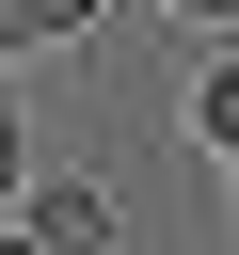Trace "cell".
<instances>
[{"mask_svg":"<svg viewBox=\"0 0 239 255\" xmlns=\"http://www.w3.org/2000/svg\"><path fill=\"white\" fill-rule=\"evenodd\" d=\"M175 16H239V0H175Z\"/></svg>","mask_w":239,"mask_h":255,"instance_id":"277c9868","label":"cell"},{"mask_svg":"<svg viewBox=\"0 0 239 255\" xmlns=\"http://www.w3.org/2000/svg\"><path fill=\"white\" fill-rule=\"evenodd\" d=\"M0 239H16V255H112L127 223H112V191H96V175H32V191L0 207Z\"/></svg>","mask_w":239,"mask_h":255,"instance_id":"6da1fadb","label":"cell"},{"mask_svg":"<svg viewBox=\"0 0 239 255\" xmlns=\"http://www.w3.org/2000/svg\"><path fill=\"white\" fill-rule=\"evenodd\" d=\"M191 143H223V159H239V48H223V64L191 80Z\"/></svg>","mask_w":239,"mask_h":255,"instance_id":"3957f363","label":"cell"},{"mask_svg":"<svg viewBox=\"0 0 239 255\" xmlns=\"http://www.w3.org/2000/svg\"><path fill=\"white\" fill-rule=\"evenodd\" d=\"M96 0H0V48H80Z\"/></svg>","mask_w":239,"mask_h":255,"instance_id":"7a4b0ae2","label":"cell"}]
</instances>
